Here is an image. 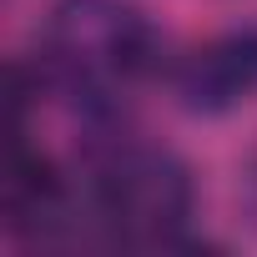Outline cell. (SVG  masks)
<instances>
[{"label":"cell","mask_w":257,"mask_h":257,"mask_svg":"<svg viewBox=\"0 0 257 257\" xmlns=\"http://www.w3.org/2000/svg\"><path fill=\"white\" fill-rule=\"evenodd\" d=\"M157 56V31L132 0H61L46 31V66L86 101L132 86Z\"/></svg>","instance_id":"1"},{"label":"cell","mask_w":257,"mask_h":257,"mask_svg":"<svg viewBox=\"0 0 257 257\" xmlns=\"http://www.w3.org/2000/svg\"><path fill=\"white\" fill-rule=\"evenodd\" d=\"M101 222L137 247H167L192 217V172L162 147H116L96 172Z\"/></svg>","instance_id":"2"},{"label":"cell","mask_w":257,"mask_h":257,"mask_svg":"<svg viewBox=\"0 0 257 257\" xmlns=\"http://www.w3.org/2000/svg\"><path fill=\"white\" fill-rule=\"evenodd\" d=\"M177 96L197 116H227L257 96V31H227L197 46L177 71Z\"/></svg>","instance_id":"3"},{"label":"cell","mask_w":257,"mask_h":257,"mask_svg":"<svg viewBox=\"0 0 257 257\" xmlns=\"http://www.w3.org/2000/svg\"><path fill=\"white\" fill-rule=\"evenodd\" d=\"M61 217H66V182L41 152H31L16 137L6 162V227L21 237H46Z\"/></svg>","instance_id":"4"}]
</instances>
